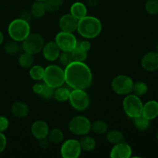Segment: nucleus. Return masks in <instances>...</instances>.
<instances>
[{"mask_svg": "<svg viewBox=\"0 0 158 158\" xmlns=\"http://www.w3.org/2000/svg\"><path fill=\"white\" fill-rule=\"evenodd\" d=\"M65 83L72 89H86L92 85L91 69L84 62L73 61L64 69Z\"/></svg>", "mask_w": 158, "mask_h": 158, "instance_id": "1", "label": "nucleus"}, {"mask_svg": "<svg viewBox=\"0 0 158 158\" xmlns=\"http://www.w3.org/2000/svg\"><path fill=\"white\" fill-rule=\"evenodd\" d=\"M55 42L62 52H72L77 46V40L73 32L64 31L57 34Z\"/></svg>", "mask_w": 158, "mask_h": 158, "instance_id": "10", "label": "nucleus"}, {"mask_svg": "<svg viewBox=\"0 0 158 158\" xmlns=\"http://www.w3.org/2000/svg\"><path fill=\"white\" fill-rule=\"evenodd\" d=\"M31 132L37 140L46 138L49 132V125L44 120H36L31 127Z\"/></svg>", "mask_w": 158, "mask_h": 158, "instance_id": "13", "label": "nucleus"}, {"mask_svg": "<svg viewBox=\"0 0 158 158\" xmlns=\"http://www.w3.org/2000/svg\"><path fill=\"white\" fill-rule=\"evenodd\" d=\"M49 141L47 139V137L44 139H42V140H40V146L42 149H47L49 148Z\"/></svg>", "mask_w": 158, "mask_h": 158, "instance_id": "40", "label": "nucleus"}, {"mask_svg": "<svg viewBox=\"0 0 158 158\" xmlns=\"http://www.w3.org/2000/svg\"><path fill=\"white\" fill-rule=\"evenodd\" d=\"M45 69L42 67L40 65H35V66H32L29 69V76L31 78L35 81H40L43 79L44 77Z\"/></svg>", "mask_w": 158, "mask_h": 158, "instance_id": "27", "label": "nucleus"}, {"mask_svg": "<svg viewBox=\"0 0 158 158\" xmlns=\"http://www.w3.org/2000/svg\"><path fill=\"white\" fill-rule=\"evenodd\" d=\"M3 41H4V36H3L2 32L1 30H0V46L2 44Z\"/></svg>", "mask_w": 158, "mask_h": 158, "instance_id": "42", "label": "nucleus"}, {"mask_svg": "<svg viewBox=\"0 0 158 158\" xmlns=\"http://www.w3.org/2000/svg\"><path fill=\"white\" fill-rule=\"evenodd\" d=\"M82 151H92L96 148V140L90 136L83 135L80 140Z\"/></svg>", "mask_w": 158, "mask_h": 158, "instance_id": "21", "label": "nucleus"}, {"mask_svg": "<svg viewBox=\"0 0 158 158\" xmlns=\"http://www.w3.org/2000/svg\"><path fill=\"white\" fill-rule=\"evenodd\" d=\"M106 140L112 144L121 143L125 140V137L123 133L117 130H112L106 132Z\"/></svg>", "mask_w": 158, "mask_h": 158, "instance_id": "20", "label": "nucleus"}, {"mask_svg": "<svg viewBox=\"0 0 158 158\" xmlns=\"http://www.w3.org/2000/svg\"><path fill=\"white\" fill-rule=\"evenodd\" d=\"M4 50L9 55H14L19 51V46L16 41L14 40H9L5 43Z\"/></svg>", "mask_w": 158, "mask_h": 158, "instance_id": "32", "label": "nucleus"}, {"mask_svg": "<svg viewBox=\"0 0 158 158\" xmlns=\"http://www.w3.org/2000/svg\"><path fill=\"white\" fill-rule=\"evenodd\" d=\"M141 66L148 72H154L158 69V52H149L145 54L141 60Z\"/></svg>", "mask_w": 158, "mask_h": 158, "instance_id": "14", "label": "nucleus"}, {"mask_svg": "<svg viewBox=\"0 0 158 158\" xmlns=\"http://www.w3.org/2000/svg\"><path fill=\"white\" fill-rule=\"evenodd\" d=\"M44 58L48 61H55L59 58L60 54V49L55 41H50L44 44L43 49Z\"/></svg>", "mask_w": 158, "mask_h": 158, "instance_id": "16", "label": "nucleus"}, {"mask_svg": "<svg viewBox=\"0 0 158 158\" xmlns=\"http://www.w3.org/2000/svg\"><path fill=\"white\" fill-rule=\"evenodd\" d=\"M59 25H60V27L62 31L73 32L77 31V26H78V19L73 16L70 13L65 14L60 18Z\"/></svg>", "mask_w": 158, "mask_h": 158, "instance_id": "15", "label": "nucleus"}, {"mask_svg": "<svg viewBox=\"0 0 158 158\" xmlns=\"http://www.w3.org/2000/svg\"><path fill=\"white\" fill-rule=\"evenodd\" d=\"M85 1H86V4L91 7H95L99 3V0H85Z\"/></svg>", "mask_w": 158, "mask_h": 158, "instance_id": "41", "label": "nucleus"}, {"mask_svg": "<svg viewBox=\"0 0 158 158\" xmlns=\"http://www.w3.org/2000/svg\"><path fill=\"white\" fill-rule=\"evenodd\" d=\"M134 124L135 127L139 131H145L149 129L150 126H151V120H148L141 114V115L134 118Z\"/></svg>", "mask_w": 158, "mask_h": 158, "instance_id": "25", "label": "nucleus"}, {"mask_svg": "<svg viewBox=\"0 0 158 158\" xmlns=\"http://www.w3.org/2000/svg\"><path fill=\"white\" fill-rule=\"evenodd\" d=\"M132 156V149L126 142L114 144L110 151V157L111 158H130Z\"/></svg>", "mask_w": 158, "mask_h": 158, "instance_id": "12", "label": "nucleus"}, {"mask_svg": "<svg viewBox=\"0 0 158 158\" xmlns=\"http://www.w3.org/2000/svg\"><path fill=\"white\" fill-rule=\"evenodd\" d=\"M69 101L71 106L77 111H84L90 104V99L85 89H73L69 94Z\"/></svg>", "mask_w": 158, "mask_h": 158, "instance_id": "6", "label": "nucleus"}, {"mask_svg": "<svg viewBox=\"0 0 158 158\" xmlns=\"http://www.w3.org/2000/svg\"><path fill=\"white\" fill-rule=\"evenodd\" d=\"M77 31L83 38L92 40L100 34L102 31V23L97 17L86 15L78 20Z\"/></svg>", "mask_w": 158, "mask_h": 158, "instance_id": "2", "label": "nucleus"}, {"mask_svg": "<svg viewBox=\"0 0 158 158\" xmlns=\"http://www.w3.org/2000/svg\"><path fill=\"white\" fill-rule=\"evenodd\" d=\"M44 46V39L39 33H30L23 41V49L25 52L35 55L41 52Z\"/></svg>", "mask_w": 158, "mask_h": 158, "instance_id": "8", "label": "nucleus"}, {"mask_svg": "<svg viewBox=\"0 0 158 158\" xmlns=\"http://www.w3.org/2000/svg\"><path fill=\"white\" fill-rule=\"evenodd\" d=\"M35 1H41V2H45L46 0H35Z\"/></svg>", "mask_w": 158, "mask_h": 158, "instance_id": "45", "label": "nucleus"}, {"mask_svg": "<svg viewBox=\"0 0 158 158\" xmlns=\"http://www.w3.org/2000/svg\"><path fill=\"white\" fill-rule=\"evenodd\" d=\"M156 139H157V140L158 141V132L157 133V135H156Z\"/></svg>", "mask_w": 158, "mask_h": 158, "instance_id": "44", "label": "nucleus"}, {"mask_svg": "<svg viewBox=\"0 0 158 158\" xmlns=\"http://www.w3.org/2000/svg\"><path fill=\"white\" fill-rule=\"evenodd\" d=\"M82 152L80 141L75 139H69L63 143L60 154L63 158H77Z\"/></svg>", "mask_w": 158, "mask_h": 158, "instance_id": "11", "label": "nucleus"}, {"mask_svg": "<svg viewBox=\"0 0 158 158\" xmlns=\"http://www.w3.org/2000/svg\"><path fill=\"white\" fill-rule=\"evenodd\" d=\"M145 10L151 15H157L158 0H148L145 4Z\"/></svg>", "mask_w": 158, "mask_h": 158, "instance_id": "33", "label": "nucleus"}, {"mask_svg": "<svg viewBox=\"0 0 158 158\" xmlns=\"http://www.w3.org/2000/svg\"><path fill=\"white\" fill-rule=\"evenodd\" d=\"M91 131L95 134L102 135L106 134L108 131V125L105 121L102 120H97L91 123Z\"/></svg>", "mask_w": 158, "mask_h": 158, "instance_id": "24", "label": "nucleus"}, {"mask_svg": "<svg viewBox=\"0 0 158 158\" xmlns=\"http://www.w3.org/2000/svg\"><path fill=\"white\" fill-rule=\"evenodd\" d=\"M155 49H156V52H158V41L156 43V44H155Z\"/></svg>", "mask_w": 158, "mask_h": 158, "instance_id": "43", "label": "nucleus"}, {"mask_svg": "<svg viewBox=\"0 0 158 158\" xmlns=\"http://www.w3.org/2000/svg\"><path fill=\"white\" fill-rule=\"evenodd\" d=\"M77 46L88 52L91 48V43L87 40H81V41H77Z\"/></svg>", "mask_w": 158, "mask_h": 158, "instance_id": "37", "label": "nucleus"}, {"mask_svg": "<svg viewBox=\"0 0 158 158\" xmlns=\"http://www.w3.org/2000/svg\"><path fill=\"white\" fill-rule=\"evenodd\" d=\"M143 103L140 97L135 94H127L123 100V108L125 114L130 118H135L142 114Z\"/></svg>", "mask_w": 158, "mask_h": 158, "instance_id": "5", "label": "nucleus"}, {"mask_svg": "<svg viewBox=\"0 0 158 158\" xmlns=\"http://www.w3.org/2000/svg\"><path fill=\"white\" fill-rule=\"evenodd\" d=\"M63 0H46L44 2V5L46 12L50 13L57 12L60 9Z\"/></svg>", "mask_w": 158, "mask_h": 158, "instance_id": "30", "label": "nucleus"}, {"mask_svg": "<svg viewBox=\"0 0 158 158\" xmlns=\"http://www.w3.org/2000/svg\"><path fill=\"white\" fill-rule=\"evenodd\" d=\"M44 2L35 1L31 7V14L35 18H42L46 14Z\"/></svg>", "mask_w": 158, "mask_h": 158, "instance_id": "22", "label": "nucleus"}, {"mask_svg": "<svg viewBox=\"0 0 158 158\" xmlns=\"http://www.w3.org/2000/svg\"><path fill=\"white\" fill-rule=\"evenodd\" d=\"M54 90H55L54 88L51 87V86H48L46 84H44L43 85V91H42L41 94L40 96L41 97H43V98L46 99V100H49V99L53 97Z\"/></svg>", "mask_w": 158, "mask_h": 158, "instance_id": "35", "label": "nucleus"}, {"mask_svg": "<svg viewBox=\"0 0 158 158\" xmlns=\"http://www.w3.org/2000/svg\"><path fill=\"white\" fill-rule=\"evenodd\" d=\"M73 61L77 62H84L87 59L88 52L85 51L84 49H81L79 46H76L75 49L71 52Z\"/></svg>", "mask_w": 158, "mask_h": 158, "instance_id": "28", "label": "nucleus"}, {"mask_svg": "<svg viewBox=\"0 0 158 158\" xmlns=\"http://www.w3.org/2000/svg\"><path fill=\"white\" fill-rule=\"evenodd\" d=\"M9 126V121L7 117L0 116V132H4Z\"/></svg>", "mask_w": 158, "mask_h": 158, "instance_id": "36", "label": "nucleus"}, {"mask_svg": "<svg viewBox=\"0 0 158 158\" xmlns=\"http://www.w3.org/2000/svg\"><path fill=\"white\" fill-rule=\"evenodd\" d=\"M47 139L50 143H60L64 139V134H63V131H60V129H52L49 131V134L47 136Z\"/></svg>", "mask_w": 158, "mask_h": 158, "instance_id": "26", "label": "nucleus"}, {"mask_svg": "<svg viewBox=\"0 0 158 158\" xmlns=\"http://www.w3.org/2000/svg\"><path fill=\"white\" fill-rule=\"evenodd\" d=\"M33 55L25 52L19 58V64L23 68H30L33 64Z\"/></svg>", "mask_w": 158, "mask_h": 158, "instance_id": "29", "label": "nucleus"}, {"mask_svg": "<svg viewBox=\"0 0 158 158\" xmlns=\"http://www.w3.org/2000/svg\"><path fill=\"white\" fill-rule=\"evenodd\" d=\"M69 130L77 136L86 135L91 131V122L87 117L77 116L73 117L69 123Z\"/></svg>", "mask_w": 158, "mask_h": 158, "instance_id": "9", "label": "nucleus"}, {"mask_svg": "<svg viewBox=\"0 0 158 158\" xmlns=\"http://www.w3.org/2000/svg\"><path fill=\"white\" fill-rule=\"evenodd\" d=\"M59 60H60V63H61L63 66H68L69 63H72L73 61V59L72 54L71 52H60V56H59Z\"/></svg>", "mask_w": 158, "mask_h": 158, "instance_id": "34", "label": "nucleus"}, {"mask_svg": "<svg viewBox=\"0 0 158 158\" xmlns=\"http://www.w3.org/2000/svg\"><path fill=\"white\" fill-rule=\"evenodd\" d=\"M134 81L127 75H118L113 79L111 88L118 95H127L132 93Z\"/></svg>", "mask_w": 158, "mask_h": 158, "instance_id": "7", "label": "nucleus"}, {"mask_svg": "<svg viewBox=\"0 0 158 158\" xmlns=\"http://www.w3.org/2000/svg\"><path fill=\"white\" fill-rule=\"evenodd\" d=\"M69 94H70L69 89L62 86H60V87L56 88L55 90H54L53 97L57 101L65 102L66 100H69Z\"/></svg>", "mask_w": 158, "mask_h": 158, "instance_id": "23", "label": "nucleus"}, {"mask_svg": "<svg viewBox=\"0 0 158 158\" xmlns=\"http://www.w3.org/2000/svg\"><path fill=\"white\" fill-rule=\"evenodd\" d=\"M142 115L152 120L158 117V102L156 100H150L143 104Z\"/></svg>", "mask_w": 158, "mask_h": 158, "instance_id": "17", "label": "nucleus"}, {"mask_svg": "<svg viewBox=\"0 0 158 158\" xmlns=\"http://www.w3.org/2000/svg\"><path fill=\"white\" fill-rule=\"evenodd\" d=\"M148 91V86L146 83L143 81H138L134 83V87H133L132 93L134 94L141 97V96L145 95Z\"/></svg>", "mask_w": 158, "mask_h": 158, "instance_id": "31", "label": "nucleus"}, {"mask_svg": "<svg viewBox=\"0 0 158 158\" xmlns=\"http://www.w3.org/2000/svg\"><path fill=\"white\" fill-rule=\"evenodd\" d=\"M157 15H158V14H157Z\"/></svg>", "mask_w": 158, "mask_h": 158, "instance_id": "46", "label": "nucleus"}, {"mask_svg": "<svg viewBox=\"0 0 158 158\" xmlns=\"http://www.w3.org/2000/svg\"><path fill=\"white\" fill-rule=\"evenodd\" d=\"M8 33L14 41L23 42L30 34L29 22L22 18L12 20L8 26Z\"/></svg>", "mask_w": 158, "mask_h": 158, "instance_id": "3", "label": "nucleus"}, {"mask_svg": "<svg viewBox=\"0 0 158 158\" xmlns=\"http://www.w3.org/2000/svg\"><path fill=\"white\" fill-rule=\"evenodd\" d=\"M11 113L17 118H25L29 114V107L26 103L22 101H16L11 106Z\"/></svg>", "mask_w": 158, "mask_h": 158, "instance_id": "18", "label": "nucleus"}, {"mask_svg": "<svg viewBox=\"0 0 158 158\" xmlns=\"http://www.w3.org/2000/svg\"><path fill=\"white\" fill-rule=\"evenodd\" d=\"M70 14L77 19L80 20L87 15V9L84 3L77 2H74L70 7Z\"/></svg>", "mask_w": 158, "mask_h": 158, "instance_id": "19", "label": "nucleus"}, {"mask_svg": "<svg viewBox=\"0 0 158 158\" xmlns=\"http://www.w3.org/2000/svg\"><path fill=\"white\" fill-rule=\"evenodd\" d=\"M6 145H7L6 137L2 132H0V153L3 152L5 151Z\"/></svg>", "mask_w": 158, "mask_h": 158, "instance_id": "38", "label": "nucleus"}, {"mask_svg": "<svg viewBox=\"0 0 158 158\" xmlns=\"http://www.w3.org/2000/svg\"><path fill=\"white\" fill-rule=\"evenodd\" d=\"M43 85L42 83H35L32 86V91H33L34 94H37V95H40L43 91Z\"/></svg>", "mask_w": 158, "mask_h": 158, "instance_id": "39", "label": "nucleus"}, {"mask_svg": "<svg viewBox=\"0 0 158 158\" xmlns=\"http://www.w3.org/2000/svg\"><path fill=\"white\" fill-rule=\"evenodd\" d=\"M43 80L45 84L54 89L60 87L65 83L64 70L56 65H49L45 68Z\"/></svg>", "mask_w": 158, "mask_h": 158, "instance_id": "4", "label": "nucleus"}]
</instances>
